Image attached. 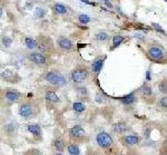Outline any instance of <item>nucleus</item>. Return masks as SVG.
Wrapping results in <instances>:
<instances>
[{"label":"nucleus","mask_w":167,"mask_h":155,"mask_svg":"<svg viewBox=\"0 0 167 155\" xmlns=\"http://www.w3.org/2000/svg\"><path fill=\"white\" fill-rule=\"evenodd\" d=\"M147 58L154 63L166 64L167 63V51L161 45H150L146 50Z\"/></svg>","instance_id":"1"},{"label":"nucleus","mask_w":167,"mask_h":155,"mask_svg":"<svg viewBox=\"0 0 167 155\" xmlns=\"http://www.w3.org/2000/svg\"><path fill=\"white\" fill-rule=\"evenodd\" d=\"M90 76V70L87 66H84V65H79L75 67L70 71V75H69V78L74 84H77V85H80V84H84V83L87 80Z\"/></svg>","instance_id":"2"},{"label":"nucleus","mask_w":167,"mask_h":155,"mask_svg":"<svg viewBox=\"0 0 167 155\" xmlns=\"http://www.w3.org/2000/svg\"><path fill=\"white\" fill-rule=\"evenodd\" d=\"M18 114L25 120H30L37 115V106L32 100H25L20 102L18 107Z\"/></svg>","instance_id":"3"},{"label":"nucleus","mask_w":167,"mask_h":155,"mask_svg":"<svg viewBox=\"0 0 167 155\" xmlns=\"http://www.w3.org/2000/svg\"><path fill=\"white\" fill-rule=\"evenodd\" d=\"M27 58L31 64L38 66V67H47L48 65L50 64V59L49 56L46 55V54L41 53L39 50H34V51H30L28 55H27Z\"/></svg>","instance_id":"4"},{"label":"nucleus","mask_w":167,"mask_h":155,"mask_svg":"<svg viewBox=\"0 0 167 155\" xmlns=\"http://www.w3.org/2000/svg\"><path fill=\"white\" fill-rule=\"evenodd\" d=\"M37 41H38L37 50H39L41 53L49 56L55 51V44H54L53 39L50 38V37H48V36L40 34L37 37Z\"/></svg>","instance_id":"5"},{"label":"nucleus","mask_w":167,"mask_h":155,"mask_svg":"<svg viewBox=\"0 0 167 155\" xmlns=\"http://www.w3.org/2000/svg\"><path fill=\"white\" fill-rule=\"evenodd\" d=\"M44 79L47 83L51 84L54 86H64L66 83H67V79L66 77L62 75V73H59L57 70H49V71H46V74L44 75Z\"/></svg>","instance_id":"6"},{"label":"nucleus","mask_w":167,"mask_h":155,"mask_svg":"<svg viewBox=\"0 0 167 155\" xmlns=\"http://www.w3.org/2000/svg\"><path fill=\"white\" fill-rule=\"evenodd\" d=\"M96 143L100 149H107L113 146L114 140L111 137V135L107 132H99L96 135Z\"/></svg>","instance_id":"7"},{"label":"nucleus","mask_w":167,"mask_h":155,"mask_svg":"<svg viewBox=\"0 0 167 155\" xmlns=\"http://www.w3.org/2000/svg\"><path fill=\"white\" fill-rule=\"evenodd\" d=\"M2 98L8 103H18L22 100V95L14 88H5L2 91Z\"/></svg>","instance_id":"8"},{"label":"nucleus","mask_w":167,"mask_h":155,"mask_svg":"<svg viewBox=\"0 0 167 155\" xmlns=\"http://www.w3.org/2000/svg\"><path fill=\"white\" fill-rule=\"evenodd\" d=\"M86 135H87V133H86L85 128H82L80 125L74 126L69 129V137H70L71 141L76 142V143L85 140Z\"/></svg>","instance_id":"9"},{"label":"nucleus","mask_w":167,"mask_h":155,"mask_svg":"<svg viewBox=\"0 0 167 155\" xmlns=\"http://www.w3.org/2000/svg\"><path fill=\"white\" fill-rule=\"evenodd\" d=\"M56 44L58 46V48L62 51H71L74 49V43L70 38L68 37H59L56 41Z\"/></svg>","instance_id":"10"},{"label":"nucleus","mask_w":167,"mask_h":155,"mask_svg":"<svg viewBox=\"0 0 167 155\" xmlns=\"http://www.w3.org/2000/svg\"><path fill=\"white\" fill-rule=\"evenodd\" d=\"M106 56H98L94 59V62L91 63V71L95 76H98L99 73L103 69L104 63H105Z\"/></svg>","instance_id":"11"},{"label":"nucleus","mask_w":167,"mask_h":155,"mask_svg":"<svg viewBox=\"0 0 167 155\" xmlns=\"http://www.w3.org/2000/svg\"><path fill=\"white\" fill-rule=\"evenodd\" d=\"M1 78L5 80V82H8V83H18L19 82V75H18L16 71L11 69H5L1 71Z\"/></svg>","instance_id":"12"},{"label":"nucleus","mask_w":167,"mask_h":155,"mask_svg":"<svg viewBox=\"0 0 167 155\" xmlns=\"http://www.w3.org/2000/svg\"><path fill=\"white\" fill-rule=\"evenodd\" d=\"M138 94H139V96L144 100H150L154 97V92H153V88L150 85L148 84H144L139 89H138Z\"/></svg>","instance_id":"13"},{"label":"nucleus","mask_w":167,"mask_h":155,"mask_svg":"<svg viewBox=\"0 0 167 155\" xmlns=\"http://www.w3.org/2000/svg\"><path fill=\"white\" fill-rule=\"evenodd\" d=\"M123 143L126 144V145H129V146H133V145H136V144L141 143V136H138V135L135 134H128V135H125L123 138Z\"/></svg>","instance_id":"14"},{"label":"nucleus","mask_w":167,"mask_h":155,"mask_svg":"<svg viewBox=\"0 0 167 155\" xmlns=\"http://www.w3.org/2000/svg\"><path fill=\"white\" fill-rule=\"evenodd\" d=\"M27 129H28V132L32 135V136H35L37 138H41L42 137V129L41 127L38 125V124H28L27 125Z\"/></svg>","instance_id":"15"},{"label":"nucleus","mask_w":167,"mask_h":155,"mask_svg":"<svg viewBox=\"0 0 167 155\" xmlns=\"http://www.w3.org/2000/svg\"><path fill=\"white\" fill-rule=\"evenodd\" d=\"M127 129H128V126H127V123H125V122H117V123H115L113 125V132L117 135L124 134Z\"/></svg>","instance_id":"16"},{"label":"nucleus","mask_w":167,"mask_h":155,"mask_svg":"<svg viewBox=\"0 0 167 155\" xmlns=\"http://www.w3.org/2000/svg\"><path fill=\"white\" fill-rule=\"evenodd\" d=\"M25 45H26V47L30 50V51H34V50H37L38 41H37V38L27 36L26 38H25Z\"/></svg>","instance_id":"17"},{"label":"nucleus","mask_w":167,"mask_h":155,"mask_svg":"<svg viewBox=\"0 0 167 155\" xmlns=\"http://www.w3.org/2000/svg\"><path fill=\"white\" fill-rule=\"evenodd\" d=\"M53 10L55 14H57V15L59 16H65L68 14V8L65 6L64 3H60V2L55 3L53 6Z\"/></svg>","instance_id":"18"},{"label":"nucleus","mask_w":167,"mask_h":155,"mask_svg":"<svg viewBox=\"0 0 167 155\" xmlns=\"http://www.w3.org/2000/svg\"><path fill=\"white\" fill-rule=\"evenodd\" d=\"M45 100L49 103H53V104H57V103L60 102L59 96L53 91H46V93H45Z\"/></svg>","instance_id":"19"},{"label":"nucleus","mask_w":167,"mask_h":155,"mask_svg":"<svg viewBox=\"0 0 167 155\" xmlns=\"http://www.w3.org/2000/svg\"><path fill=\"white\" fill-rule=\"evenodd\" d=\"M124 40H125V36L121 35V34L114 35L113 36V46H111V49H115V48L119 47L124 43Z\"/></svg>","instance_id":"20"},{"label":"nucleus","mask_w":167,"mask_h":155,"mask_svg":"<svg viewBox=\"0 0 167 155\" xmlns=\"http://www.w3.org/2000/svg\"><path fill=\"white\" fill-rule=\"evenodd\" d=\"M94 38L98 43H106L109 39V34L107 31H98L94 35Z\"/></svg>","instance_id":"21"},{"label":"nucleus","mask_w":167,"mask_h":155,"mask_svg":"<svg viewBox=\"0 0 167 155\" xmlns=\"http://www.w3.org/2000/svg\"><path fill=\"white\" fill-rule=\"evenodd\" d=\"M67 151H68V154H69V155H80L79 145H78L76 142H75V143L68 144Z\"/></svg>","instance_id":"22"},{"label":"nucleus","mask_w":167,"mask_h":155,"mask_svg":"<svg viewBox=\"0 0 167 155\" xmlns=\"http://www.w3.org/2000/svg\"><path fill=\"white\" fill-rule=\"evenodd\" d=\"M53 145L57 152H62V151L66 149V143H65V141L62 140V138H56V140L54 141Z\"/></svg>","instance_id":"23"},{"label":"nucleus","mask_w":167,"mask_h":155,"mask_svg":"<svg viewBox=\"0 0 167 155\" xmlns=\"http://www.w3.org/2000/svg\"><path fill=\"white\" fill-rule=\"evenodd\" d=\"M136 100H137V97L135 96V94H129V95L121 98V103H123L124 105H132Z\"/></svg>","instance_id":"24"},{"label":"nucleus","mask_w":167,"mask_h":155,"mask_svg":"<svg viewBox=\"0 0 167 155\" xmlns=\"http://www.w3.org/2000/svg\"><path fill=\"white\" fill-rule=\"evenodd\" d=\"M73 109H74L75 113L80 114V113H82V112L86 111V105L82 102H75L73 104Z\"/></svg>","instance_id":"25"},{"label":"nucleus","mask_w":167,"mask_h":155,"mask_svg":"<svg viewBox=\"0 0 167 155\" xmlns=\"http://www.w3.org/2000/svg\"><path fill=\"white\" fill-rule=\"evenodd\" d=\"M17 127H18V125L16 122H10V123L7 124V125L5 126V131H6V133L8 135H12L14 133H16Z\"/></svg>","instance_id":"26"},{"label":"nucleus","mask_w":167,"mask_h":155,"mask_svg":"<svg viewBox=\"0 0 167 155\" xmlns=\"http://www.w3.org/2000/svg\"><path fill=\"white\" fill-rule=\"evenodd\" d=\"M157 104H158V107L161 109H163V111H167V94H164L161 97H159Z\"/></svg>","instance_id":"27"},{"label":"nucleus","mask_w":167,"mask_h":155,"mask_svg":"<svg viewBox=\"0 0 167 155\" xmlns=\"http://www.w3.org/2000/svg\"><path fill=\"white\" fill-rule=\"evenodd\" d=\"M45 15H46V10L42 7H36L35 11H34V16L36 19H41L45 17Z\"/></svg>","instance_id":"28"},{"label":"nucleus","mask_w":167,"mask_h":155,"mask_svg":"<svg viewBox=\"0 0 167 155\" xmlns=\"http://www.w3.org/2000/svg\"><path fill=\"white\" fill-rule=\"evenodd\" d=\"M158 91L161 92L163 95L167 94V79H163L158 83Z\"/></svg>","instance_id":"29"},{"label":"nucleus","mask_w":167,"mask_h":155,"mask_svg":"<svg viewBox=\"0 0 167 155\" xmlns=\"http://www.w3.org/2000/svg\"><path fill=\"white\" fill-rule=\"evenodd\" d=\"M90 17L88 15H85V14H82V15L78 16V21L80 23H82V25H87V23L90 22Z\"/></svg>","instance_id":"30"},{"label":"nucleus","mask_w":167,"mask_h":155,"mask_svg":"<svg viewBox=\"0 0 167 155\" xmlns=\"http://www.w3.org/2000/svg\"><path fill=\"white\" fill-rule=\"evenodd\" d=\"M77 92H78V94H79L82 97L88 96V91L86 87H78L77 88Z\"/></svg>","instance_id":"31"},{"label":"nucleus","mask_w":167,"mask_h":155,"mask_svg":"<svg viewBox=\"0 0 167 155\" xmlns=\"http://www.w3.org/2000/svg\"><path fill=\"white\" fill-rule=\"evenodd\" d=\"M12 40L10 38H7V37H5V38L2 39V44L3 45H6V47H9L10 45H11Z\"/></svg>","instance_id":"32"},{"label":"nucleus","mask_w":167,"mask_h":155,"mask_svg":"<svg viewBox=\"0 0 167 155\" xmlns=\"http://www.w3.org/2000/svg\"><path fill=\"white\" fill-rule=\"evenodd\" d=\"M153 26L155 27V29H157V30H158V31H161V32H165L164 30H163V29H161V26H159V25H156V23H153Z\"/></svg>","instance_id":"33"},{"label":"nucleus","mask_w":167,"mask_h":155,"mask_svg":"<svg viewBox=\"0 0 167 155\" xmlns=\"http://www.w3.org/2000/svg\"><path fill=\"white\" fill-rule=\"evenodd\" d=\"M28 155H40L39 153H35L34 151H29V154Z\"/></svg>","instance_id":"34"},{"label":"nucleus","mask_w":167,"mask_h":155,"mask_svg":"<svg viewBox=\"0 0 167 155\" xmlns=\"http://www.w3.org/2000/svg\"><path fill=\"white\" fill-rule=\"evenodd\" d=\"M54 155H62V152H56Z\"/></svg>","instance_id":"35"},{"label":"nucleus","mask_w":167,"mask_h":155,"mask_svg":"<svg viewBox=\"0 0 167 155\" xmlns=\"http://www.w3.org/2000/svg\"><path fill=\"white\" fill-rule=\"evenodd\" d=\"M101 1H104V2H108V0H101Z\"/></svg>","instance_id":"36"}]
</instances>
